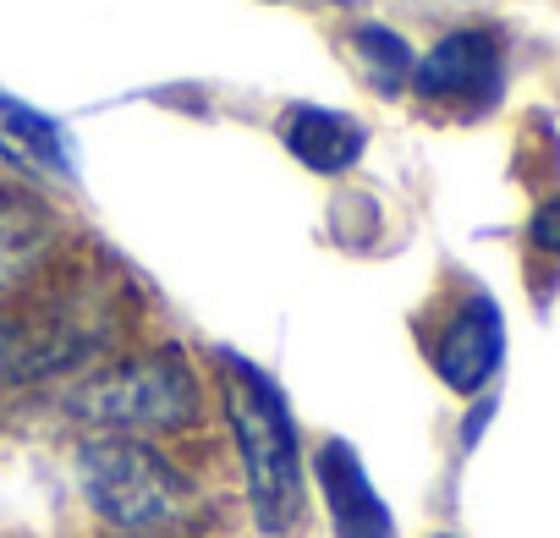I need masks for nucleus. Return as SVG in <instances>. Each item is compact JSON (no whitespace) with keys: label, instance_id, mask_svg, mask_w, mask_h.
<instances>
[{"label":"nucleus","instance_id":"f257e3e1","mask_svg":"<svg viewBox=\"0 0 560 538\" xmlns=\"http://www.w3.org/2000/svg\"><path fill=\"white\" fill-rule=\"evenodd\" d=\"M220 396H225V418L236 434L253 527L264 538H287L303 522V500H308L292 407L264 369L242 363L236 352H220Z\"/></svg>","mask_w":560,"mask_h":538},{"label":"nucleus","instance_id":"f03ea898","mask_svg":"<svg viewBox=\"0 0 560 538\" xmlns=\"http://www.w3.org/2000/svg\"><path fill=\"white\" fill-rule=\"evenodd\" d=\"M67 412L78 423H89L100 434H121V440L176 434L203 418V385H198V369L187 363V352L154 347V352H132V358H116V363L83 374L67 390Z\"/></svg>","mask_w":560,"mask_h":538},{"label":"nucleus","instance_id":"7ed1b4c3","mask_svg":"<svg viewBox=\"0 0 560 538\" xmlns=\"http://www.w3.org/2000/svg\"><path fill=\"white\" fill-rule=\"evenodd\" d=\"M121 303L105 286H72L45 303L0 308V390L78 374L116 347Z\"/></svg>","mask_w":560,"mask_h":538},{"label":"nucleus","instance_id":"20e7f679","mask_svg":"<svg viewBox=\"0 0 560 538\" xmlns=\"http://www.w3.org/2000/svg\"><path fill=\"white\" fill-rule=\"evenodd\" d=\"M78 478L89 505L121 533V538H171L192 516V483L187 472L160 456L149 440L94 434L78 451Z\"/></svg>","mask_w":560,"mask_h":538},{"label":"nucleus","instance_id":"39448f33","mask_svg":"<svg viewBox=\"0 0 560 538\" xmlns=\"http://www.w3.org/2000/svg\"><path fill=\"white\" fill-rule=\"evenodd\" d=\"M500 45L483 28L445 34L423 61H412V89L434 105H462V110H489L500 100Z\"/></svg>","mask_w":560,"mask_h":538},{"label":"nucleus","instance_id":"423d86ee","mask_svg":"<svg viewBox=\"0 0 560 538\" xmlns=\"http://www.w3.org/2000/svg\"><path fill=\"white\" fill-rule=\"evenodd\" d=\"M500 358H505V319H500V303L489 292H472L440 330L434 341V374L456 390V396H478L494 374H500Z\"/></svg>","mask_w":560,"mask_h":538},{"label":"nucleus","instance_id":"0eeeda50","mask_svg":"<svg viewBox=\"0 0 560 538\" xmlns=\"http://www.w3.org/2000/svg\"><path fill=\"white\" fill-rule=\"evenodd\" d=\"M314 478H319V494L330 505L336 538H396V516L380 500L363 456L347 440H325L314 451Z\"/></svg>","mask_w":560,"mask_h":538},{"label":"nucleus","instance_id":"6e6552de","mask_svg":"<svg viewBox=\"0 0 560 538\" xmlns=\"http://www.w3.org/2000/svg\"><path fill=\"white\" fill-rule=\"evenodd\" d=\"M56 242H61V220L45 198L23 187H0V297L23 292L56 253Z\"/></svg>","mask_w":560,"mask_h":538},{"label":"nucleus","instance_id":"1a4fd4ad","mask_svg":"<svg viewBox=\"0 0 560 538\" xmlns=\"http://www.w3.org/2000/svg\"><path fill=\"white\" fill-rule=\"evenodd\" d=\"M287 149H292L308 171H319V176H341V171H352V165L363 160L369 132H363L352 116H341V110H325V105H292V116H287Z\"/></svg>","mask_w":560,"mask_h":538},{"label":"nucleus","instance_id":"9d476101","mask_svg":"<svg viewBox=\"0 0 560 538\" xmlns=\"http://www.w3.org/2000/svg\"><path fill=\"white\" fill-rule=\"evenodd\" d=\"M0 154L34 176H72V154H67L61 127L12 94H0Z\"/></svg>","mask_w":560,"mask_h":538},{"label":"nucleus","instance_id":"9b49d317","mask_svg":"<svg viewBox=\"0 0 560 538\" xmlns=\"http://www.w3.org/2000/svg\"><path fill=\"white\" fill-rule=\"evenodd\" d=\"M352 50H358V61L369 67V78H374V89H385V94H396L401 83H412V50H407V39L401 34H390V28H358L352 34Z\"/></svg>","mask_w":560,"mask_h":538},{"label":"nucleus","instance_id":"f8f14e48","mask_svg":"<svg viewBox=\"0 0 560 538\" xmlns=\"http://www.w3.org/2000/svg\"><path fill=\"white\" fill-rule=\"evenodd\" d=\"M533 242L544 247V253H560V198H549V203H538V214H533Z\"/></svg>","mask_w":560,"mask_h":538},{"label":"nucleus","instance_id":"ddd939ff","mask_svg":"<svg viewBox=\"0 0 560 538\" xmlns=\"http://www.w3.org/2000/svg\"><path fill=\"white\" fill-rule=\"evenodd\" d=\"M336 7H352V0H336Z\"/></svg>","mask_w":560,"mask_h":538},{"label":"nucleus","instance_id":"4468645a","mask_svg":"<svg viewBox=\"0 0 560 538\" xmlns=\"http://www.w3.org/2000/svg\"><path fill=\"white\" fill-rule=\"evenodd\" d=\"M434 538H451V533H434Z\"/></svg>","mask_w":560,"mask_h":538}]
</instances>
